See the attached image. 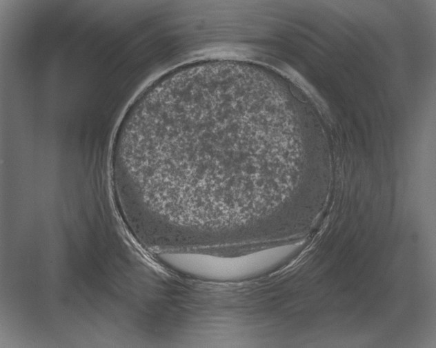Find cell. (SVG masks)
<instances>
[{
  "label": "cell",
  "instance_id": "1",
  "mask_svg": "<svg viewBox=\"0 0 436 348\" xmlns=\"http://www.w3.org/2000/svg\"><path fill=\"white\" fill-rule=\"evenodd\" d=\"M248 88L232 80L157 81L137 110L128 173L155 214L225 224L250 215L258 171Z\"/></svg>",
  "mask_w": 436,
  "mask_h": 348
},
{
  "label": "cell",
  "instance_id": "2",
  "mask_svg": "<svg viewBox=\"0 0 436 348\" xmlns=\"http://www.w3.org/2000/svg\"><path fill=\"white\" fill-rule=\"evenodd\" d=\"M273 251L222 257L189 253L166 252L161 260L172 269L211 280H235L259 273L271 264Z\"/></svg>",
  "mask_w": 436,
  "mask_h": 348
}]
</instances>
